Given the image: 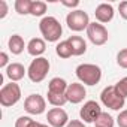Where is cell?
<instances>
[{
	"label": "cell",
	"instance_id": "obj_15",
	"mask_svg": "<svg viewBox=\"0 0 127 127\" xmlns=\"http://www.w3.org/2000/svg\"><path fill=\"white\" fill-rule=\"evenodd\" d=\"M69 43H70V46H72V52H73V55H82V54H85V51H87V42L81 37V36H70L69 39Z\"/></svg>",
	"mask_w": 127,
	"mask_h": 127
},
{
	"label": "cell",
	"instance_id": "obj_16",
	"mask_svg": "<svg viewBox=\"0 0 127 127\" xmlns=\"http://www.w3.org/2000/svg\"><path fill=\"white\" fill-rule=\"evenodd\" d=\"M8 46H9V51L15 55H20L23 51H24V39L20 36V34H12L8 40ZM27 48V46H26Z\"/></svg>",
	"mask_w": 127,
	"mask_h": 127
},
{
	"label": "cell",
	"instance_id": "obj_20",
	"mask_svg": "<svg viewBox=\"0 0 127 127\" xmlns=\"http://www.w3.org/2000/svg\"><path fill=\"white\" fill-rule=\"evenodd\" d=\"M48 102L52 105V106H55V108H60V106H63L64 103H67V97H66V94H61V93H51V91H48Z\"/></svg>",
	"mask_w": 127,
	"mask_h": 127
},
{
	"label": "cell",
	"instance_id": "obj_27",
	"mask_svg": "<svg viewBox=\"0 0 127 127\" xmlns=\"http://www.w3.org/2000/svg\"><path fill=\"white\" fill-rule=\"evenodd\" d=\"M9 66V57L6 52H0V69H5Z\"/></svg>",
	"mask_w": 127,
	"mask_h": 127
},
{
	"label": "cell",
	"instance_id": "obj_3",
	"mask_svg": "<svg viewBox=\"0 0 127 127\" xmlns=\"http://www.w3.org/2000/svg\"><path fill=\"white\" fill-rule=\"evenodd\" d=\"M49 67H51V64H49L48 58L37 57V58H34L30 63V66L27 69V76H29V79L32 82L39 84V82H42L46 78V75L49 72Z\"/></svg>",
	"mask_w": 127,
	"mask_h": 127
},
{
	"label": "cell",
	"instance_id": "obj_18",
	"mask_svg": "<svg viewBox=\"0 0 127 127\" xmlns=\"http://www.w3.org/2000/svg\"><path fill=\"white\" fill-rule=\"evenodd\" d=\"M55 52H57V55H58L60 58H70V57L73 55V52H72V46H70V43H69L67 39H66V40H61V42L57 43V46H55Z\"/></svg>",
	"mask_w": 127,
	"mask_h": 127
},
{
	"label": "cell",
	"instance_id": "obj_13",
	"mask_svg": "<svg viewBox=\"0 0 127 127\" xmlns=\"http://www.w3.org/2000/svg\"><path fill=\"white\" fill-rule=\"evenodd\" d=\"M26 73H27V70L21 63H11V64L6 67V76L11 79V82L21 81Z\"/></svg>",
	"mask_w": 127,
	"mask_h": 127
},
{
	"label": "cell",
	"instance_id": "obj_17",
	"mask_svg": "<svg viewBox=\"0 0 127 127\" xmlns=\"http://www.w3.org/2000/svg\"><path fill=\"white\" fill-rule=\"evenodd\" d=\"M69 84L63 79V78H52L48 84V91L51 93H61V94H66Z\"/></svg>",
	"mask_w": 127,
	"mask_h": 127
},
{
	"label": "cell",
	"instance_id": "obj_24",
	"mask_svg": "<svg viewBox=\"0 0 127 127\" xmlns=\"http://www.w3.org/2000/svg\"><path fill=\"white\" fill-rule=\"evenodd\" d=\"M117 64L123 69H127V48L118 51L117 54Z\"/></svg>",
	"mask_w": 127,
	"mask_h": 127
},
{
	"label": "cell",
	"instance_id": "obj_31",
	"mask_svg": "<svg viewBox=\"0 0 127 127\" xmlns=\"http://www.w3.org/2000/svg\"><path fill=\"white\" fill-rule=\"evenodd\" d=\"M66 127H85V126H84V123L79 121V120H72V121H69V124H67Z\"/></svg>",
	"mask_w": 127,
	"mask_h": 127
},
{
	"label": "cell",
	"instance_id": "obj_29",
	"mask_svg": "<svg viewBox=\"0 0 127 127\" xmlns=\"http://www.w3.org/2000/svg\"><path fill=\"white\" fill-rule=\"evenodd\" d=\"M118 12H120V15L127 21V0H126V2H121V3H120V6H118Z\"/></svg>",
	"mask_w": 127,
	"mask_h": 127
},
{
	"label": "cell",
	"instance_id": "obj_8",
	"mask_svg": "<svg viewBox=\"0 0 127 127\" xmlns=\"http://www.w3.org/2000/svg\"><path fill=\"white\" fill-rule=\"evenodd\" d=\"M46 108V100L40 94H30L24 100V109L30 115H40L45 112Z\"/></svg>",
	"mask_w": 127,
	"mask_h": 127
},
{
	"label": "cell",
	"instance_id": "obj_2",
	"mask_svg": "<svg viewBox=\"0 0 127 127\" xmlns=\"http://www.w3.org/2000/svg\"><path fill=\"white\" fill-rule=\"evenodd\" d=\"M76 76L84 85H96L102 79V69L91 63H84L76 67Z\"/></svg>",
	"mask_w": 127,
	"mask_h": 127
},
{
	"label": "cell",
	"instance_id": "obj_6",
	"mask_svg": "<svg viewBox=\"0 0 127 127\" xmlns=\"http://www.w3.org/2000/svg\"><path fill=\"white\" fill-rule=\"evenodd\" d=\"M66 24L72 32H82L87 30L90 26V18L88 14L81 11V9H73L67 14L66 17Z\"/></svg>",
	"mask_w": 127,
	"mask_h": 127
},
{
	"label": "cell",
	"instance_id": "obj_26",
	"mask_svg": "<svg viewBox=\"0 0 127 127\" xmlns=\"http://www.w3.org/2000/svg\"><path fill=\"white\" fill-rule=\"evenodd\" d=\"M117 124H118V127H127V109L120 111V114L117 117Z\"/></svg>",
	"mask_w": 127,
	"mask_h": 127
},
{
	"label": "cell",
	"instance_id": "obj_22",
	"mask_svg": "<svg viewBox=\"0 0 127 127\" xmlns=\"http://www.w3.org/2000/svg\"><path fill=\"white\" fill-rule=\"evenodd\" d=\"M45 12H46V3L42 2V0H33L30 15H33V17H42V15H45Z\"/></svg>",
	"mask_w": 127,
	"mask_h": 127
},
{
	"label": "cell",
	"instance_id": "obj_25",
	"mask_svg": "<svg viewBox=\"0 0 127 127\" xmlns=\"http://www.w3.org/2000/svg\"><path fill=\"white\" fill-rule=\"evenodd\" d=\"M115 88H117V91L126 99V97H127V76L123 78V79H120V81L115 84Z\"/></svg>",
	"mask_w": 127,
	"mask_h": 127
},
{
	"label": "cell",
	"instance_id": "obj_32",
	"mask_svg": "<svg viewBox=\"0 0 127 127\" xmlns=\"http://www.w3.org/2000/svg\"><path fill=\"white\" fill-rule=\"evenodd\" d=\"M37 127H51V126H48V124H42V123H39V124H37Z\"/></svg>",
	"mask_w": 127,
	"mask_h": 127
},
{
	"label": "cell",
	"instance_id": "obj_9",
	"mask_svg": "<svg viewBox=\"0 0 127 127\" xmlns=\"http://www.w3.org/2000/svg\"><path fill=\"white\" fill-rule=\"evenodd\" d=\"M102 108L97 102L94 100H88L84 103V106L79 111V117L81 120H84V123H96V120L99 118V115L102 114Z\"/></svg>",
	"mask_w": 127,
	"mask_h": 127
},
{
	"label": "cell",
	"instance_id": "obj_30",
	"mask_svg": "<svg viewBox=\"0 0 127 127\" xmlns=\"http://www.w3.org/2000/svg\"><path fill=\"white\" fill-rule=\"evenodd\" d=\"M61 5L63 6H67V8H78L79 6V2H78V0H73V2H66V0H63V2H61Z\"/></svg>",
	"mask_w": 127,
	"mask_h": 127
},
{
	"label": "cell",
	"instance_id": "obj_1",
	"mask_svg": "<svg viewBox=\"0 0 127 127\" xmlns=\"http://www.w3.org/2000/svg\"><path fill=\"white\" fill-rule=\"evenodd\" d=\"M39 30L46 42H58L63 34V27L55 17H43L39 23Z\"/></svg>",
	"mask_w": 127,
	"mask_h": 127
},
{
	"label": "cell",
	"instance_id": "obj_10",
	"mask_svg": "<svg viewBox=\"0 0 127 127\" xmlns=\"http://www.w3.org/2000/svg\"><path fill=\"white\" fill-rule=\"evenodd\" d=\"M46 120L48 124L51 127H66L69 124V117L67 112L61 108H52L48 111L46 114Z\"/></svg>",
	"mask_w": 127,
	"mask_h": 127
},
{
	"label": "cell",
	"instance_id": "obj_12",
	"mask_svg": "<svg viewBox=\"0 0 127 127\" xmlns=\"http://www.w3.org/2000/svg\"><path fill=\"white\" fill-rule=\"evenodd\" d=\"M114 14H115V12H114V8H112L111 3H100V5H97V8H96V11H94L96 20H97V23H100V24H106V23L112 21Z\"/></svg>",
	"mask_w": 127,
	"mask_h": 127
},
{
	"label": "cell",
	"instance_id": "obj_14",
	"mask_svg": "<svg viewBox=\"0 0 127 127\" xmlns=\"http://www.w3.org/2000/svg\"><path fill=\"white\" fill-rule=\"evenodd\" d=\"M45 49H46V43H45V40L40 39V37H33V39L27 43V52H29L30 55H33L34 58L42 57V54L45 52Z\"/></svg>",
	"mask_w": 127,
	"mask_h": 127
},
{
	"label": "cell",
	"instance_id": "obj_5",
	"mask_svg": "<svg viewBox=\"0 0 127 127\" xmlns=\"http://www.w3.org/2000/svg\"><path fill=\"white\" fill-rule=\"evenodd\" d=\"M20 99H21V87L17 82L6 84L0 90V105L5 108L17 105L20 102Z\"/></svg>",
	"mask_w": 127,
	"mask_h": 127
},
{
	"label": "cell",
	"instance_id": "obj_23",
	"mask_svg": "<svg viewBox=\"0 0 127 127\" xmlns=\"http://www.w3.org/2000/svg\"><path fill=\"white\" fill-rule=\"evenodd\" d=\"M37 124L39 123H36L30 117H20L15 121V127H37Z\"/></svg>",
	"mask_w": 127,
	"mask_h": 127
},
{
	"label": "cell",
	"instance_id": "obj_19",
	"mask_svg": "<svg viewBox=\"0 0 127 127\" xmlns=\"http://www.w3.org/2000/svg\"><path fill=\"white\" fill-rule=\"evenodd\" d=\"M32 5H33V0H17L14 8L20 15H30Z\"/></svg>",
	"mask_w": 127,
	"mask_h": 127
},
{
	"label": "cell",
	"instance_id": "obj_21",
	"mask_svg": "<svg viewBox=\"0 0 127 127\" xmlns=\"http://www.w3.org/2000/svg\"><path fill=\"white\" fill-rule=\"evenodd\" d=\"M115 120L108 114V112H102L99 115V118L94 123V127H114Z\"/></svg>",
	"mask_w": 127,
	"mask_h": 127
},
{
	"label": "cell",
	"instance_id": "obj_4",
	"mask_svg": "<svg viewBox=\"0 0 127 127\" xmlns=\"http://www.w3.org/2000/svg\"><path fill=\"white\" fill-rule=\"evenodd\" d=\"M100 102L103 103V106H106L112 111H120L121 108H124L126 99L117 91L115 85H108L100 93Z\"/></svg>",
	"mask_w": 127,
	"mask_h": 127
},
{
	"label": "cell",
	"instance_id": "obj_11",
	"mask_svg": "<svg viewBox=\"0 0 127 127\" xmlns=\"http://www.w3.org/2000/svg\"><path fill=\"white\" fill-rule=\"evenodd\" d=\"M85 96H87V90L82 84H79V82L69 84V87L66 90V97H67L69 103H73V105L81 103L85 99Z\"/></svg>",
	"mask_w": 127,
	"mask_h": 127
},
{
	"label": "cell",
	"instance_id": "obj_28",
	"mask_svg": "<svg viewBox=\"0 0 127 127\" xmlns=\"http://www.w3.org/2000/svg\"><path fill=\"white\" fill-rule=\"evenodd\" d=\"M8 11H9L8 3L5 2V0H0V20H3L8 15Z\"/></svg>",
	"mask_w": 127,
	"mask_h": 127
},
{
	"label": "cell",
	"instance_id": "obj_7",
	"mask_svg": "<svg viewBox=\"0 0 127 127\" xmlns=\"http://www.w3.org/2000/svg\"><path fill=\"white\" fill-rule=\"evenodd\" d=\"M87 36L90 39V42L93 45H97V46H102L108 42L109 39V33L106 30V27L100 23H90L88 29H87Z\"/></svg>",
	"mask_w": 127,
	"mask_h": 127
}]
</instances>
